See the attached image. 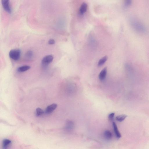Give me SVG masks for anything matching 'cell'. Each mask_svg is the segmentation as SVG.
I'll return each mask as SVG.
<instances>
[{"instance_id":"cell-1","label":"cell","mask_w":149,"mask_h":149,"mask_svg":"<svg viewBox=\"0 0 149 149\" xmlns=\"http://www.w3.org/2000/svg\"><path fill=\"white\" fill-rule=\"evenodd\" d=\"M131 24L134 29L136 31L141 33L146 32V28L144 25L139 21L135 19H132Z\"/></svg>"},{"instance_id":"cell-2","label":"cell","mask_w":149,"mask_h":149,"mask_svg":"<svg viewBox=\"0 0 149 149\" xmlns=\"http://www.w3.org/2000/svg\"><path fill=\"white\" fill-rule=\"evenodd\" d=\"M21 51L19 49L11 50L9 53V56L11 59L14 60H18L20 57Z\"/></svg>"},{"instance_id":"cell-3","label":"cell","mask_w":149,"mask_h":149,"mask_svg":"<svg viewBox=\"0 0 149 149\" xmlns=\"http://www.w3.org/2000/svg\"><path fill=\"white\" fill-rule=\"evenodd\" d=\"M53 57L51 55L46 56L42 59V65L44 66H47L51 63L53 61Z\"/></svg>"},{"instance_id":"cell-4","label":"cell","mask_w":149,"mask_h":149,"mask_svg":"<svg viewBox=\"0 0 149 149\" xmlns=\"http://www.w3.org/2000/svg\"><path fill=\"white\" fill-rule=\"evenodd\" d=\"M2 4L3 8L7 12L9 13L11 12V9L9 0H2Z\"/></svg>"},{"instance_id":"cell-5","label":"cell","mask_w":149,"mask_h":149,"mask_svg":"<svg viewBox=\"0 0 149 149\" xmlns=\"http://www.w3.org/2000/svg\"><path fill=\"white\" fill-rule=\"evenodd\" d=\"M57 104L54 103L48 106L46 110V113L47 114H50L53 112L57 107Z\"/></svg>"},{"instance_id":"cell-6","label":"cell","mask_w":149,"mask_h":149,"mask_svg":"<svg viewBox=\"0 0 149 149\" xmlns=\"http://www.w3.org/2000/svg\"><path fill=\"white\" fill-rule=\"evenodd\" d=\"M107 73V67L104 68L100 72L99 75V78L101 81L103 80L106 78Z\"/></svg>"},{"instance_id":"cell-7","label":"cell","mask_w":149,"mask_h":149,"mask_svg":"<svg viewBox=\"0 0 149 149\" xmlns=\"http://www.w3.org/2000/svg\"><path fill=\"white\" fill-rule=\"evenodd\" d=\"M88 5L86 3H82L79 9V14L81 15H82L86 13L88 9Z\"/></svg>"},{"instance_id":"cell-8","label":"cell","mask_w":149,"mask_h":149,"mask_svg":"<svg viewBox=\"0 0 149 149\" xmlns=\"http://www.w3.org/2000/svg\"><path fill=\"white\" fill-rule=\"evenodd\" d=\"M113 126L114 132H115L116 136V137L118 139L120 138L121 137V133H120L118 129L116 124V123L115 122L113 123Z\"/></svg>"},{"instance_id":"cell-9","label":"cell","mask_w":149,"mask_h":149,"mask_svg":"<svg viewBox=\"0 0 149 149\" xmlns=\"http://www.w3.org/2000/svg\"><path fill=\"white\" fill-rule=\"evenodd\" d=\"M103 135L104 138L107 140H111L113 137V135L112 133L109 130L104 131Z\"/></svg>"},{"instance_id":"cell-10","label":"cell","mask_w":149,"mask_h":149,"mask_svg":"<svg viewBox=\"0 0 149 149\" xmlns=\"http://www.w3.org/2000/svg\"><path fill=\"white\" fill-rule=\"evenodd\" d=\"M74 125L73 122L69 121L67 122L65 126V129L67 130L71 131L74 128Z\"/></svg>"},{"instance_id":"cell-11","label":"cell","mask_w":149,"mask_h":149,"mask_svg":"<svg viewBox=\"0 0 149 149\" xmlns=\"http://www.w3.org/2000/svg\"><path fill=\"white\" fill-rule=\"evenodd\" d=\"M11 143V141L9 139H5L3 142V149H7Z\"/></svg>"},{"instance_id":"cell-12","label":"cell","mask_w":149,"mask_h":149,"mask_svg":"<svg viewBox=\"0 0 149 149\" xmlns=\"http://www.w3.org/2000/svg\"><path fill=\"white\" fill-rule=\"evenodd\" d=\"M30 68V67L29 66H24L19 67L18 69V71L19 72H23L28 71Z\"/></svg>"},{"instance_id":"cell-13","label":"cell","mask_w":149,"mask_h":149,"mask_svg":"<svg viewBox=\"0 0 149 149\" xmlns=\"http://www.w3.org/2000/svg\"><path fill=\"white\" fill-rule=\"evenodd\" d=\"M108 59V57L107 56L102 57L100 59L98 63V66L99 67H100L103 65L107 60Z\"/></svg>"},{"instance_id":"cell-14","label":"cell","mask_w":149,"mask_h":149,"mask_svg":"<svg viewBox=\"0 0 149 149\" xmlns=\"http://www.w3.org/2000/svg\"><path fill=\"white\" fill-rule=\"evenodd\" d=\"M127 116L125 115H123L117 116L116 117V119L119 122H121L126 118Z\"/></svg>"},{"instance_id":"cell-15","label":"cell","mask_w":149,"mask_h":149,"mask_svg":"<svg viewBox=\"0 0 149 149\" xmlns=\"http://www.w3.org/2000/svg\"><path fill=\"white\" fill-rule=\"evenodd\" d=\"M36 115L37 116H41L44 113V112L41 108H38L36 110Z\"/></svg>"},{"instance_id":"cell-16","label":"cell","mask_w":149,"mask_h":149,"mask_svg":"<svg viewBox=\"0 0 149 149\" xmlns=\"http://www.w3.org/2000/svg\"><path fill=\"white\" fill-rule=\"evenodd\" d=\"M33 56V53L31 50L28 51L25 54V57L27 59H30Z\"/></svg>"},{"instance_id":"cell-17","label":"cell","mask_w":149,"mask_h":149,"mask_svg":"<svg viewBox=\"0 0 149 149\" xmlns=\"http://www.w3.org/2000/svg\"><path fill=\"white\" fill-rule=\"evenodd\" d=\"M115 115V113H112L109 114L108 115V118L110 121H112L113 120Z\"/></svg>"},{"instance_id":"cell-18","label":"cell","mask_w":149,"mask_h":149,"mask_svg":"<svg viewBox=\"0 0 149 149\" xmlns=\"http://www.w3.org/2000/svg\"><path fill=\"white\" fill-rule=\"evenodd\" d=\"M132 1L130 0H127L125 1L124 3V5L125 7H128L130 6L131 4Z\"/></svg>"},{"instance_id":"cell-19","label":"cell","mask_w":149,"mask_h":149,"mask_svg":"<svg viewBox=\"0 0 149 149\" xmlns=\"http://www.w3.org/2000/svg\"><path fill=\"white\" fill-rule=\"evenodd\" d=\"M55 43V40L53 39H50L48 41V44L50 45H53Z\"/></svg>"}]
</instances>
